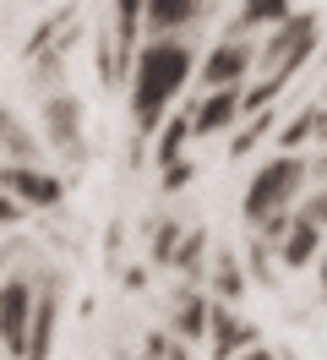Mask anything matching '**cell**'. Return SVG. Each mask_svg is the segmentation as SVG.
<instances>
[{"instance_id":"cell-2","label":"cell","mask_w":327,"mask_h":360,"mask_svg":"<svg viewBox=\"0 0 327 360\" xmlns=\"http://www.w3.org/2000/svg\"><path fill=\"white\" fill-rule=\"evenodd\" d=\"M300 186H305V158L289 153V148H283L278 158H267L257 175H251V186H245V219L267 229L273 246H278L283 224H289V213H295Z\"/></svg>"},{"instance_id":"cell-4","label":"cell","mask_w":327,"mask_h":360,"mask_svg":"<svg viewBox=\"0 0 327 360\" xmlns=\"http://www.w3.org/2000/svg\"><path fill=\"white\" fill-rule=\"evenodd\" d=\"M0 186L17 197L22 207H60V197H65V186L49 169H33V164H6L0 169Z\"/></svg>"},{"instance_id":"cell-22","label":"cell","mask_w":327,"mask_h":360,"mask_svg":"<svg viewBox=\"0 0 327 360\" xmlns=\"http://www.w3.org/2000/svg\"><path fill=\"white\" fill-rule=\"evenodd\" d=\"M22 213V202H6V197H0V219H17Z\"/></svg>"},{"instance_id":"cell-8","label":"cell","mask_w":327,"mask_h":360,"mask_svg":"<svg viewBox=\"0 0 327 360\" xmlns=\"http://www.w3.org/2000/svg\"><path fill=\"white\" fill-rule=\"evenodd\" d=\"M316 246H322V224H316L311 213H295V224H283V235H278L283 268H305V262L316 257Z\"/></svg>"},{"instance_id":"cell-9","label":"cell","mask_w":327,"mask_h":360,"mask_svg":"<svg viewBox=\"0 0 327 360\" xmlns=\"http://www.w3.org/2000/svg\"><path fill=\"white\" fill-rule=\"evenodd\" d=\"M55 278H44L39 295H33V322H27V355H49V344H55Z\"/></svg>"},{"instance_id":"cell-21","label":"cell","mask_w":327,"mask_h":360,"mask_svg":"<svg viewBox=\"0 0 327 360\" xmlns=\"http://www.w3.org/2000/svg\"><path fill=\"white\" fill-rule=\"evenodd\" d=\"M305 213H311V219H316V224L327 229V186L316 191V197H311V207H305Z\"/></svg>"},{"instance_id":"cell-13","label":"cell","mask_w":327,"mask_h":360,"mask_svg":"<svg viewBox=\"0 0 327 360\" xmlns=\"http://www.w3.org/2000/svg\"><path fill=\"white\" fill-rule=\"evenodd\" d=\"M0 153L11 158V164H33V136L17 126L11 110H0Z\"/></svg>"},{"instance_id":"cell-16","label":"cell","mask_w":327,"mask_h":360,"mask_svg":"<svg viewBox=\"0 0 327 360\" xmlns=\"http://www.w3.org/2000/svg\"><path fill=\"white\" fill-rule=\"evenodd\" d=\"M174 328H180V333H186V338L207 333V300H202V295H191V300L180 306V316H174Z\"/></svg>"},{"instance_id":"cell-5","label":"cell","mask_w":327,"mask_h":360,"mask_svg":"<svg viewBox=\"0 0 327 360\" xmlns=\"http://www.w3.org/2000/svg\"><path fill=\"white\" fill-rule=\"evenodd\" d=\"M257 66V49L245 39H224L218 49H207V66H202V88H240Z\"/></svg>"},{"instance_id":"cell-7","label":"cell","mask_w":327,"mask_h":360,"mask_svg":"<svg viewBox=\"0 0 327 360\" xmlns=\"http://www.w3.org/2000/svg\"><path fill=\"white\" fill-rule=\"evenodd\" d=\"M44 126L55 136V148H65V158H82V104L77 98H49L44 104Z\"/></svg>"},{"instance_id":"cell-10","label":"cell","mask_w":327,"mask_h":360,"mask_svg":"<svg viewBox=\"0 0 327 360\" xmlns=\"http://www.w3.org/2000/svg\"><path fill=\"white\" fill-rule=\"evenodd\" d=\"M207 333H213L218 355H235V349H257V328H245L240 316H229L224 306H207Z\"/></svg>"},{"instance_id":"cell-14","label":"cell","mask_w":327,"mask_h":360,"mask_svg":"<svg viewBox=\"0 0 327 360\" xmlns=\"http://www.w3.org/2000/svg\"><path fill=\"white\" fill-rule=\"evenodd\" d=\"M289 17V0H245V17L235 27H273Z\"/></svg>"},{"instance_id":"cell-17","label":"cell","mask_w":327,"mask_h":360,"mask_svg":"<svg viewBox=\"0 0 327 360\" xmlns=\"http://www.w3.org/2000/svg\"><path fill=\"white\" fill-rule=\"evenodd\" d=\"M142 11H148V0H115V27H120V44H131V33L142 27Z\"/></svg>"},{"instance_id":"cell-1","label":"cell","mask_w":327,"mask_h":360,"mask_svg":"<svg viewBox=\"0 0 327 360\" xmlns=\"http://www.w3.org/2000/svg\"><path fill=\"white\" fill-rule=\"evenodd\" d=\"M191 49L169 39V33H153L148 44L136 49V66H131V120L136 131H158L164 115L174 110L180 88L191 82Z\"/></svg>"},{"instance_id":"cell-19","label":"cell","mask_w":327,"mask_h":360,"mask_svg":"<svg viewBox=\"0 0 327 360\" xmlns=\"http://www.w3.org/2000/svg\"><path fill=\"white\" fill-rule=\"evenodd\" d=\"M148 355H191V344L174 338V333H153L148 338Z\"/></svg>"},{"instance_id":"cell-23","label":"cell","mask_w":327,"mask_h":360,"mask_svg":"<svg viewBox=\"0 0 327 360\" xmlns=\"http://www.w3.org/2000/svg\"><path fill=\"white\" fill-rule=\"evenodd\" d=\"M322 290H327V262H322Z\"/></svg>"},{"instance_id":"cell-12","label":"cell","mask_w":327,"mask_h":360,"mask_svg":"<svg viewBox=\"0 0 327 360\" xmlns=\"http://www.w3.org/2000/svg\"><path fill=\"white\" fill-rule=\"evenodd\" d=\"M186 142H191V110H186V115L169 110V115H164V126H158V142H153V158H158V164H174Z\"/></svg>"},{"instance_id":"cell-15","label":"cell","mask_w":327,"mask_h":360,"mask_svg":"<svg viewBox=\"0 0 327 360\" xmlns=\"http://www.w3.org/2000/svg\"><path fill=\"white\" fill-rule=\"evenodd\" d=\"M311 131H322V104H311V110H305L300 120H289L278 142H283V148H289V153H300V142H305V136H311Z\"/></svg>"},{"instance_id":"cell-11","label":"cell","mask_w":327,"mask_h":360,"mask_svg":"<svg viewBox=\"0 0 327 360\" xmlns=\"http://www.w3.org/2000/svg\"><path fill=\"white\" fill-rule=\"evenodd\" d=\"M207 11V0H148V11H142V22L153 27V33H174V27L196 22Z\"/></svg>"},{"instance_id":"cell-20","label":"cell","mask_w":327,"mask_h":360,"mask_svg":"<svg viewBox=\"0 0 327 360\" xmlns=\"http://www.w3.org/2000/svg\"><path fill=\"white\" fill-rule=\"evenodd\" d=\"M240 290H245V284H240V273H235V262H218V295H224V300H235Z\"/></svg>"},{"instance_id":"cell-6","label":"cell","mask_w":327,"mask_h":360,"mask_svg":"<svg viewBox=\"0 0 327 360\" xmlns=\"http://www.w3.org/2000/svg\"><path fill=\"white\" fill-rule=\"evenodd\" d=\"M245 104H240V88H202V98L191 104V136H213L224 126H235Z\"/></svg>"},{"instance_id":"cell-3","label":"cell","mask_w":327,"mask_h":360,"mask_svg":"<svg viewBox=\"0 0 327 360\" xmlns=\"http://www.w3.org/2000/svg\"><path fill=\"white\" fill-rule=\"evenodd\" d=\"M33 284L27 278H6L0 284V338L11 355H27V322H33Z\"/></svg>"},{"instance_id":"cell-18","label":"cell","mask_w":327,"mask_h":360,"mask_svg":"<svg viewBox=\"0 0 327 360\" xmlns=\"http://www.w3.org/2000/svg\"><path fill=\"white\" fill-rule=\"evenodd\" d=\"M267 126H273V110H257L251 131H240V136H235V153H251V148L262 142V131H267Z\"/></svg>"}]
</instances>
